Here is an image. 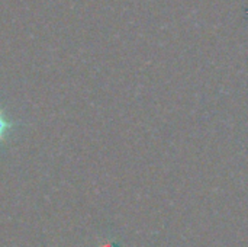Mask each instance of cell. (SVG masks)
<instances>
[{"label": "cell", "instance_id": "6da1fadb", "mask_svg": "<svg viewBox=\"0 0 248 247\" xmlns=\"http://www.w3.org/2000/svg\"><path fill=\"white\" fill-rule=\"evenodd\" d=\"M9 125H10V124H9V122H7V121H6L4 118H3V115L0 114V138H1L3 135H4V132L7 131Z\"/></svg>", "mask_w": 248, "mask_h": 247}]
</instances>
